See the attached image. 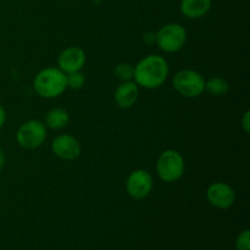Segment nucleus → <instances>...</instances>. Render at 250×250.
<instances>
[{"instance_id":"obj_1","label":"nucleus","mask_w":250,"mask_h":250,"mask_svg":"<svg viewBox=\"0 0 250 250\" xmlns=\"http://www.w3.org/2000/svg\"><path fill=\"white\" fill-rule=\"evenodd\" d=\"M170 67L165 58L161 55H146L134 66L133 81L139 88L158 89L167 81Z\"/></svg>"},{"instance_id":"obj_2","label":"nucleus","mask_w":250,"mask_h":250,"mask_svg":"<svg viewBox=\"0 0 250 250\" xmlns=\"http://www.w3.org/2000/svg\"><path fill=\"white\" fill-rule=\"evenodd\" d=\"M37 94L44 99L58 98L67 89L66 75L58 67H45L39 71L33 80Z\"/></svg>"},{"instance_id":"obj_3","label":"nucleus","mask_w":250,"mask_h":250,"mask_svg":"<svg viewBox=\"0 0 250 250\" xmlns=\"http://www.w3.org/2000/svg\"><path fill=\"white\" fill-rule=\"evenodd\" d=\"M186 171L185 159L180 151L166 149L161 151L156 160V173L166 183H173L183 177Z\"/></svg>"},{"instance_id":"obj_4","label":"nucleus","mask_w":250,"mask_h":250,"mask_svg":"<svg viewBox=\"0 0 250 250\" xmlns=\"http://www.w3.org/2000/svg\"><path fill=\"white\" fill-rule=\"evenodd\" d=\"M187 31L180 23H166L155 32V43L161 51L173 54L180 51L187 42Z\"/></svg>"},{"instance_id":"obj_5","label":"nucleus","mask_w":250,"mask_h":250,"mask_svg":"<svg viewBox=\"0 0 250 250\" xmlns=\"http://www.w3.org/2000/svg\"><path fill=\"white\" fill-rule=\"evenodd\" d=\"M205 78L197 70L183 68L173 76L172 85L185 98H198L205 92Z\"/></svg>"},{"instance_id":"obj_6","label":"nucleus","mask_w":250,"mask_h":250,"mask_svg":"<svg viewBox=\"0 0 250 250\" xmlns=\"http://www.w3.org/2000/svg\"><path fill=\"white\" fill-rule=\"evenodd\" d=\"M46 136H48V129L44 122L39 120H28L17 129L16 141L23 149L33 150L43 146Z\"/></svg>"},{"instance_id":"obj_7","label":"nucleus","mask_w":250,"mask_h":250,"mask_svg":"<svg viewBox=\"0 0 250 250\" xmlns=\"http://www.w3.org/2000/svg\"><path fill=\"white\" fill-rule=\"evenodd\" d=\"M154 187L153 176L143 168L132 171L126 180V192L134 200H142L149 197Z\"/></svg>"},{"instance_id":"obj_8","label":"nucleus","mask_w":250,"mask_h":250,"mask_svg":"<svg viewBox=\"0 0 250 250\" xmlns=\"http://www.w3.org/2000/svg\"><path fill=\"white\" fill-rule=\"evenodd\" d=\"M207 200L211 207L220 210H227L236 202V192L225 182H212L207 188Z\"/></svg>"},{"instance_id":"obj_9","label":"nucleus","mask_w":250,"mask_h":250,"mask_svg":"<svg viewBox=\"0 0 250 250\" xmlns=\"http://www.w3.org/2000/svg\"><path fill=\"white\" fill-rule=\"evenodd\" d=\"M50 149L54 155L63 161L76 160L82 153V146L78 139L71 134H59L53 139Z\"/></svg>"},{"instance_id":"obj_10","label":"nucleus","mask_w":250,"mask_h":250,"mask_svg":"<svg viewBox=\"0 0 250 250\" xmlns=\"http://www.w3.org/2000/svg\"><path fill=\"white\" fill-rule=\"evenodd\" d=\"M87 62L85 51L80 46H67L58 56V68L65 75L82 71Z\"/></svg>"},{"instance_id":"obj_11","label":"nucleus","mask_w":250,"mask_h":250,"mask_svg":"<svg viewBox=\"0 0 250 250\" xmlns=\"http://www.w3.org/2000/svg\"><path fill=\"white\" fill-rule=\"evenodd\" d=\"M139 98V87L134 81L121 82L114 93V100L121 109H129Z\"/></svg>"},{"instance_id":"obj_12","label":"nucleus","mask_w":250,"mask_h":250,"mask_svg":"<svg viewBox=\"0 0 250 250\" xmlns=\"http://www.w3.org/2000/svg\"><path fill=\"white\" fill-rule=\"evenodd\" d=\"M212 0H182L181 12L187 19L198 20L209 14L211 10Z\"/></svg>"},{"instance_id":"obj_13","label":"nucleus","mask_w":250,"mask_h":250,"mask_svg":"<svg viewBox=\"0 0 250 250\" xmlns=\"http://www.w3.org/2000/svg\"><path fill=\"white\" fill-rule=\"evenodd\" d=\"M68 124H70V115L65 109H61V107H54L49 110L44 119V125L46 128L54 129V131H60L65 128Z\"/></svg>"},{"instance_id":"obj_14","label":"nucleus","mask_w":250,"mask_h":250,"mask_svg":"<svg viewBox=\"0 0 250 250\" xmlns=\"http://www.w3.org/2000/svg\"><path fill=\"white\" fill-rule=\"evenodd\" d=\"M229 83L226 78L221 76H215L210 80L205 81V92L209 93L211 97L221 98L229 93Z\"/></svg>"},{"instance_id":"obj_15","label":"nucleus","mask_w":250,"mask_h":250,"mask_svg":"<svg viewBox=\"0 0 250 250\" xmlns=\"http://www.w3.org/2000/svg\"><path fill=\"white\" fill-rule=\"evenodd\" d=\"M114 75L116 76L117 80L121 82H127V81H133L134 75V66L128 62H121L114 68Z\"/></svg>"},{"instance_id":"obj_16","label":"nucleus","mask_w":250,"mask_h":250,"mask_svg":"<svg viewBox=\"0 0 250 250\" xmlns=\"http://www.w3.org/2000/svg\"><path fill=\"white\" fill-rule=\"evenodd\" d=\"M85 77L82 73V71H77V72H71L66 75V85L68 89L78 90L84 85Z\"/></svg>"},{"instance_id":"obj_17","label":"nucleus","mask_w":250,"mask_h":250,"mask_svg":"<svg viewBox=\"0 0 250 250\" xmlns=\"http://www.w3.org/2000/svg\"><path fill=\"white\" fill-rule=\"evenodd\" d=\"M236 249L237 250H250V231L244 229L243 232L238 234L236 239Z\"/></svg>"},{"instance_id":"obj_18","label":"nucleus","mask_w":250,"mask_h":250,"mask_svg":"<svg viewBox=\"0 0 250 250\" xmlns=\"http://www.w3.org/2000/svg\"><path fill=\"white\" fill-rule=\"evenodd\" d=\"M242 128H243L244 133L248 134L250 132V111L249 110H247L246 112H244L243 117H242Z\"/></svg>"},{"instance_id":"obj_19","label":"nucleus","mask_w":250,"mask_h":250,"mask_svg":"<svg viewBox=\"0 0 250 250\" xmlns=\"http://www.w3.org/2000/svg\"><path fill=\"white\" fill-rule=\"evenodd\" d=\"M143 41L148 44L155 43V33H153V32H146L143 34Z\"/></svg>"},{"instance_id":"obj_20","label":"nucleus","mask_w":250,"mask_h":250,"mask_svg":"<svg viewBox=\"0 0 250 250\" xmlns=\"http://www.w3.org/2000/svg\"><path fill=\"white\" fill-rule=\"evenodd\" d=\"M5 121H6V110H5V107L0 103V129L4 127Z\"/></svg>"},{"instance_id":"obj_21","label":"nucleus","mask_w":250,"mask_h":250,"mask_svg":"<svg viewBox=\"0 0 250 250\" xmlns=\"http://www.w3.org/2000/svg\"><path fill=\"white\" fill-rule=\"evenodd\" d=\"M5 161H6V158H5V153L1 148H0V172L2 171L5 166Z\"/></svg>"}]
</instances>
